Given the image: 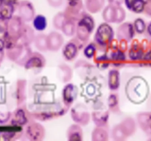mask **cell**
<instances>
[{
	"mask_svg": "<svg viewBox=\"0 0 151 141\" xmlns=\"http://www.w3.org/2000/svg\"><path fill=\"white\" fill-rule=\"evenodd\" d=\"M145 14L151 17V0H145L144 11Z\"/></svg>",
	"mask_w": 151,
	"mask_h": 141,
	"instance_id": "34",
	"label": "cell"
},
{
	"mask_svg": "<svg viewBox=\"0 0 151 141\" xmlns=\"http://www.w3.org/2000/svg\"><path fill=\"white\" fill-rule=\"evenodd\" d=\"M78 54V48L75 43H68L63 49V55L66 60H72Z\"/></svg>",
	"mask_w": 151,
	"mask_h": 141,
	"instance_id": "16",
	"label": "cell"
},
{
	"mask_svg": "<svg viewBox=\"0 0 151 141\" xmlns=\"http://www.w3.org/2000/svg\"><path fill=\"white\" fill-rule=\"evenodd\" d=\"M135 32L134 24L131 22H127L119 27L117 31V37L119 40H125L129 41L133 39Z\"/></svg>",
	"mask_w": 151,
	"mask_h": 141,
	"instance_id": "5",
	"label": "cell"
},
{
	"mask_svg": "<svg viewBox=\"0 0 151 141\" xmlns=\"http://www.w3.org/2000/svg\"><path fill=\"white\" fill-rule=\"evenodd\" d=\"M119 126H121L126 137L132 135L136 131L135 121L131 118H127L121 123V124H119Z\"/></svg>",
	"mask_w": 151,
	"mask_h": 141,
	"instance_id": "15",
	"label": "cell"
},
{
	"mask_svg": "<svg viewBox=\"0 0 151 141\" xmlns=\"http://www.w3.org/2000/svg\"><path fill=\"white\" fill-rule=\"evenodd\" d=\"M113 137L114 140H123L127 137L119 125L117 126H115V128L114 129Z\"/></svg>",
	"mask_w": 151,
	"mask_h": 141,
	"instance_id": "30",
	"label": "cell"
},
{
	"mask_svg": "<svg viewBox=\"0 0 151 141\" xmlns=\"http://www.w3.org/2000/svg\"><path fill=\"white\" fill-rule=\"evenodd\" d=\"M72 118L74 119L75 121H76L77 123H81V124H86L88 122L89 120V116H88V113L86 110L85 107H83V105H78V107H75V108L72 110Z\"/></svg>",
	"mask_w": 151,
	"mask_h": 141,
	"instance_id": "8",
	"label": "cell"
},
{
	"mask_svg": "<svg viewBox=\"0 0 151 141\" xmlns=\"http://www.w3.org/2000/svg\"><path fill=\"white\" fill-rule=\"evenodd\" d=\"M113 35L114 32L112 28L107 24H103L97 29L95 41L100 45H107L111 42Z\"/></svg>",
	"mask_w": 151,
	"mask_h": 141,
	"instance_id": "3",
	"label": "cell"
},
{
	"mask_svg": "<svg viewBox=\"0 0 151 141\" xmlns=\"http://www.w3.org/2000/svg\"><path fill=\"white\" fill-rule=\"evenodd\" d=\"M47 43H48V49L51 51H57L63 45V38L60 34L58 32H51L47 36Z\"/></svg>",
	"mask_w": 151,
	"mask_h": 141,
	"instance_id": "9",
	"label": "cell"
},
{
	"mask_svg": "<svg viewBox=\"0 0 151 141\" xmlns=\"http://www.w3.org/2000/svg\"><path fill=\"white\" fill-rule=\"evenodd\" d=\"M94 27V22L92 18L88 15H84L78 23L77 28V35L80 41H86Z\"/></svg>",
	"mask_w": 151,
	"mask_h": 141,
	"instance_id": "2",
	"label": "cell"
},
{
	"mask_svg": "<svg viewBox=\"0 0 151 141\" xmlns=\"http://www.w3.org/2000/svg\"><path fill=\"white\" fill-rule=\"evenodd\" d=\"M35 44L38 50L44 51L48 49V43H47V36L45 35H38L35 38Z\"/></svg>",
	"mask_w": 151,
	"mask_h": 141,
	"instance_id": "22",
	"label": "cell"
},
{
	"mask_svg": "<svg viewBox=\"0 0 151 141\" xmlns=\"http://www.w3.org/2000/svg\"><path fill=\"white\" fill-rule=\"evenodd\" d=\"M118 104V98L117 95H116L115 94H112L109 96V107L113 108V107H116Z\"/></svg>",
	"mask_w": 151,
	"mask_h": 141,
	"instance_id": "33",
	"label": "cell"
},
{
	"mask_svg": "<svg viewBox=\"0 0 151 141\" xmlns=\"http://www.w3.org/2000/svg\"><path fill=\"white\" fill-rule=\"evenodd\" d=\"M15 120H16V124L22 125L26 122V118H25L24 113H23L22 110H19L17 112V114L16 115V117H15Z\"/></svg>",
	"mask_w": 151,
	"mask_h": 141,
	"instance_id": "32",
	"label": "cell"
},
{
	"mask_svg": "<svg viewBox=\"0 0 151 141\" xmlns=\"http://www.w3.org/2000/svg\"><path fill=\"white\" fill-rule=\"evenodd\" d=\"M44 58L41 55L35 54V55L28 59L25 67H26L27 69H41L44 66Z\"/></svg>",
	"mask_w": 151,
	"mask_h": 141,
	"instance_id": "12",
	"label": "cell"
},
{
	"mask_svg": "<svg viewBox=\"0 0 151 141\" xmlns=\"http://www.w3.org/2000/svg\"><path fill=\"white\" fill-rule=\"evenodd\" d=\"M78 89L72 84L67 85L63 90V98L66 104H70L76 98Z\"/></svg>",
	"mask_w": 151,
	"mask_h": 141,
	"instance_id": "11",
	"label": "cell"
},
{
	"mask_svg": "<svg viewBox=\"0 0 151 141\" xmlns=\"http://www.w3.org/2000/svg\"><path fill=\"white\" fill-rule=\"evenodd\" d=\"M68 139L71 140H82V130L78 125H73L68 130Z\"/></svg>",
	"mask_w": 151,
	"mask_h": 141,
	"instance_id": "21",
	"label": "cell"
},
{
	"mask_svg": "<svg viewBox=\"0 0 151 141\" xmlns=\"http://www.w3.org/2000/svg\"><path fill=\"white\" fill-rule=\"evenodd\" d=\"M69 1V2H72V1H78V0H68Z\"/></svg>",
	"mask_w": 151,
	"mask_h": 141,
	"instance_id": "42",
	"label": "cell"
},
{
	"mask_svg": "<svg viewBox=\"0 0 151 141\" xmlns=\"http://www.w3.org/2000/svg\"><path fill=\"white\" fill-rule=\"evenodd\" d=\"M15 1H16V0H0V2H4L10 4H13Z\"/></svg>",
	"mask_w": 151,
	"mask_h": 141,
	"instance_id": "38",
	"label": "cell"
},
{
	"mask_svg": "<svg viewBox=\"0 0 151 141\" xmlns=\"http://www.w3.org/2000/svg\"><path fill=\"white\" fill-rule=\"evenodd\" d=\"M147 47L144 46L143 43H139V41H134L129 50V57L132 60H142L145 54L147 52Z\"/></svg>",
	"mask_w": 151,
	"mask_h": 141,
	"instance_id": "4",
	"label": "cell"
},
{
	"mask_svg": "<svg viewBox=\"0 0 151 141\" xmlns=\"http://www.w3.org/2000/svg\"><path fill=\"white\" fill-rule=\"evenodd\" d=\"M50 4L53 7H59L62 5L63 0H47Z\"/></svg>",
	"mask_w": 151,
	"mask_h": 141,
	"instance_id": "35",
	"label": "cell"
},
{
	"mask_svg": "<svg viewBox=\"0 0 151 141\" xmlns=\"http://www.w3.org/2000/svg\"><path fill=\"white\" fill-rule=\"evenodd\" d=\"M125 18V12L120 6H116L114 23H121Z\"/></svg>",
	"mask_w": 151,
	"mask_h": 141,
	"instance_id": "29",
	"label": "cell"
},
{
	"mask_svg": "<svg viewBox=\"0 0 151 141\" xmlns=\"http://www.w3.org/2000/svg\"><path fill=\"white\" fill-rule=\"evenodd\" d=\"M109 85L111 90L118 89L119 85V75L117 70H112L109 72Z\"/></svg>",
	"mask_w": 151,
	"mask_h": 141,
	"instance_id": "20",
	"label": "cell"
},
{
	"mask_svg": "<svg viewBox=\"0 0 151 141\" xmlns=\"http://www.w3.org/2000/svg\"><path fill=\"white\" fill-rule=\"evenodd\" d=\"M147 105H148V107L150 108V111H149V112H151V96H150V99H149L148 104H147Z\"/></svg>",
	"mask_w": 151,
	"mask_h": 141,
	"instance_id": "41",
	"label": "cell"
},
{
	"mask_svg": "<svg viewBox=\"0 0 151 141\" xmlns=\"http://www.w3.org/2000/svg\"><path fill=\"white\" fill-rule=\"evenodd\" d=\"M108 139V134L104 129L97 128L92 133V140L96 141L106 140Z\"/></svg>",
	"mask_w": 151,
	"mask_h": 141,
	"instance_id": "28",
	"label": "cell"
},
{
	"mask_svg": "<svg viewBox=\"0 0 151 141\" xmlns=\"http://www.w3.org/2000/svg\"><path fill=\"white\" fill-rule=\"evenodd\" d=\"M13 13V4L0 2V19L6 20V19H11Z\"/></svg>",
	"mask_w": 151,
	"mask_h": 141,
	"instance_id": "17",
	"label": "cell"
},
{
	"mask_svg": "<svg viewBox=\"0 0 151 141\" xmlns=\"http://www.w3.org/2000/svg\"><path fill=\"white\" fill-rule=\"evenodd\" d=\"M105 3V0H86L87 10L93 13H97L101 10Z\"/></svg>",
	"mask_w": 151,
	"mask_h": 141,
	"instance_id": "19",
	"label": "cell"
},
{
	"mask_svg": "<svg viewBox=\"0 0 151 141\" xmlns=\"http://www.w3.org/2000/svg\"><path fill=\"white\" fill-rule=\"evenodd\" d=\"M19 17L26 21H29L34 18L35 10L32 4L27 1H23L19 4Z\"/></svg>",
	"mask_w": 151,
	"mask_h": 141,
	"instance_id": "6",
	"label": "cell"
},
{
	"mask_svg": "<svg viewBox=\"0 0 151 141\" xmlns=\"http://www.w3.org/2000/svg\"><path fill=\"white\" fill-rule=\"evenodd\" d=\"M62 31L67 36H72L76 32V27L73 21L66 20L62 27Z\"/></svg>",
	"mask_w": 151,
	"mask_h": 141,
	"instance_id": "25",
	"label": "cell"
},
{
	"mask_svg": "<svg viewBox=\"0 0 151 141\" xmlns=\"http://www.w3.org/2000/svg\"><path fill=\"white\" fill-rule=\"evenodd\" d=\"M23 26L22 24V19L20 17H14L12 19L10 23V33L14 38H17L18 37H20L21 32H22Z\"/></svg>",
	"mask_w": 151,
	"mask_h": 141,
	"instance_id": "14",
	"label": "cell"
},
{
	"mask_svg": "<svg viewBox=\"0 0 151 141\" xmlns=\"http://www.w3.org/2000/svg\"><path fill=\"white\" fill-rule=\"evenodd\" d=\"M128 10L135 13H142L144 11L145 0H125Z\"/></svg>",
	"mask_w": 151,
	"mask_h": 141,
	"instance_id": "13",
	"label": "cell"
},
{
	"mask_svg": "<svg viewBox=\"0 0 151 141\" xmlns=\"http://www.w3.org/2000/svg\"><path fill=\"white\" fill-rule=\"evenodd\" d=\"M115 9L116 6L110 4L106 7L103 13V19L107 22H114L115 21Z\"/></svg>",
	"mask_w": 151,
	"mask_h": 141,
	"instance_id": "24",
	"label": "cell"
},
{
	"mask_svg": "<svg viewBox=\"0 0 151 141\" xmlns=\"http://www.w3.org/2000/svg\"><path fill=\"white\" fill-rule=\"evenodd\" d=\"M146 32H147V35L149 38H151V21L147 24V27H146Z\"/></svg>",
	"mask_w": 151,
	"mask_h": 141,
	"instance_id": "37",
	"label": "cell"
},
{
	"mask_svg": "<svg viewBox=\"0 0 151 141\" xmlns=\"http://www.w3.org/2000/svg\"><path fill=\"white\" fill-rule=\"evenodd\" d=\"M137 121L142 130L151 136V112L139 113L137 115Z\"/></svg>",
	"mask_w": 151,
	"mask_h": 141,
	"instance_id": "7",
	"label": "cell"
},
{
	"mask_svg": "<svg viewBox=\"0 0 151 141\" xmlns=\"http://www.w3.org/2000/svg\"><path fill=\"white\" fill-rule=\"evenodd\" d=\"M33 26L36 30L43 31L47 28V21L46 18L42 15H38L35 16L33 19Z\"/></svg>",
	"mask_w": 151,
	"mask_h": 141,
	"instance_id": "23",
	"label": "cell"
},
{
	"mask_svg": "<svg viewBox=\"0 0 151 141\" xmlns=\"http://www.w3.org/2000/svg\"><path fill=\"white\" fill-rule=\"evenodd\" d=\"M127 88L128 90V97L136 104L143 102L148 95V85L142 77L133 78Z\"/></svg>",
	"mask_w": 151,
	"mask_h": 141,
	"instance_id": "1",
	"label": "cell"
},
{
	"mask_svg": "<svg viewBox=\"0 0 151 141\" xmlns=\"http://www.w3.org/2000/svg\"><path fill=\"white\" fill-rule=\"evenodd\" d=\"M44 128L37 123L30 124L27 129V134L31 140H41L44 136Z\"/></svg>",
	"mask_w": 151,
	"mask_h": 141,
	"instance_id": "10",
	"label": "cell"
},
{
	"mask_svg": "<svg viewBox=\"0 0 151 141\" xmlns=\"http://www.w3.org/2000/svg\"><path fill=\"white\" fill-rule=\"evenodd\" d=\"M95 51L96 48L94 44L90 43L87 46L86 48L84 50V54L88 58H91L94 55V54H95Z\"/></svg>",
	"mask_w": 151,
	"mask_h": 141,
	"instance_id": "31",
	"label": "cell"
},
{
	"mask_svg": "<svg viewBox=\"0 0 151 141\" xmlns=\"http://www.w3.org/2000/svg\"><path fill=\"white\" fill-rule=\"evenodd\" d=\"M150 48H149V50L148 51H147V52L145 53V56L147 57H148V58H150V59H151V43H150Z\"/></svg>",
	"mask_w": 151,
	"mask_h": 141,
	"instance_id": "39",
	"label": "cell"
},
{
	"mask_svg": "<svg viewBox=\"0 0 151 141\" xmlns=\"http://www.w3.org/2000/svg\"><path fill=\"white\" fill-rule=\"evenodd\" d=\"M123 0H109V2L111 3V5L114 6H119L122 4Z\"/></svg>",
	"mask_w": 151,
	"mask_h": 141,
	"instance_id": "36",
	"label": "cell"
},
{
	"mask_svg": "<svg viewBox=\"0 0 151 141\" xmlns=\"http://www.w3.org/2000/svg\"><path fill=\"white\" fill-rule=\"evenodd\" d=\"M66 21V18L63 13H59L53 19V25L57 29H61Z\"/></svg>",
	"mask_w": 151,
	"mask_h": 141,
	"instance_id": "26",
	"label": "cell"
},
{
	"mask_svg": "<svg viewBox=\"0 0 151 141\" xmlns=\"http://www.w3.org/2000/svg\"><path fill=\"white\" fill-rule=\"evenodd\" d=\"M4 41H2V40L0 39V51H1V50L3 49V48H4Z\"/></svg>",
	"mask_w": 151,
	"mask_h": 141,
	"instance_id": "40",
	"label": "cell"
},
{
	"mask_svg": "<svg viewBox=\"0 0 151 141\" xmlns=\"http://www.w3.org/2000/svg\"><path fill=\"white\" fill-rule=\"evenodd\" d=\"M134 27L136 32H137L138 34H142L146 31L147 25H146L145 21L142 19L139 18L134 21Z\"/></svg>",
	"mask_w": 151,
	"mask_h": 141,
	"instance_id": "27",
	"label": "cell"
},
{
	"mask_svg": "<svg viewBox=\"0 0 151 141\" xmlns=\"http://www.w3.org/2000/svg\"><path fill=\"white\" fill-rule=\"evenodd\" d=\"M72 73L70 68L66 65H61L58 67V77L62 82H67L72 79Z\"/></svg>",
	"mask_w": 151,
	"mask_h": 141,
	"instance_id": "18",
	"label": "cell"
}]
</instances>
